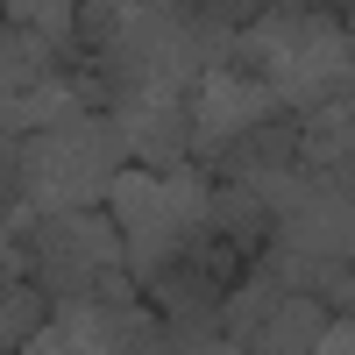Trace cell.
Returning a JSON list of instances; mask_svg holds the SVG:
<instances>
[{
	"instance_id": "cell-14",
	"label": "cell",
	"mask_w": 355,
	"mask_h": 355,
	"mask_svg": "<svg viewBox=\"0 0 355 355\" xmlns=\"http://www.w3.org/2000/svg\"><path fill=\"white\" fill-rule=\"evenodd\" d=\"M43 320H50L43 291H36V284H8V291H0V355H8V348H21L28 334L43 327Z\"/></svg>"
},
{
	"instance_id": "cell-11",
	"label": "cell",
	"mask_w": 355,
	"mask_h": 355,
	"mask_svg": "<svg viewBox=\"0 0 355 355\" xmlns=\"http://www.w3.org/2000/svg\"><path fill=\"white\" fill-rule=\"evenodd\" d=\"M43 78H50V43H36L15 21H0V100H21Z\"/></svg>"
},
{
	"instance_id": "cell-9",
	"label": "cell",
	"mask_w": 355,
	"mask_h": 355,
	"mask_svg": "<svg viewBox=\"0 0 355 355\" xmlns=\"http://www.w3.org/2000/svg\"><path fill=\"white\" fill-rule=\"evenodd\" d=\"M277 299H284V284H277V263L263 256V263H256V270H249L242 284H234V291H220V334H227L234 348H249V341H256V327L277 313Z\"/></svg>"
},
{
	"instance_id": "cell-7",
	"label": "cell",
	"mask_w": 355,
	"mask_h": 355,
	"mask_svg": "<svg viewBox=\"0 0 355 355\" xmlns=\"http://www.w3.org/2000/svg\"><path fill=\"white\" fill-rule=\"evenodd\" d=\"M157 313L142 306H100V299H78V306H57L36 334H28L15 355H121Z\"/></svg>"
},
{
	"instance_id": "cell-8",
	"label": "cell",
	"mask_w": 355,
	"mask_h": 355,
	"mask_svg": "<svg viewBox=\"0 0 355 355\" xmlns=\"http://www.w3.org/2000/svg\"><path fill=\"white\" fill-rule=\"evenodd\" d=\"M270 256L277 263H348V242H355V199L341 185H320L306 192L291 214L270 220Z\"/></svg>"
},
{
	"instance_id": "cell-16",
	"label": "cell",
	"mask_w": 355,
	"mask_h": 355,
	"mask_svg": "<svg viewBox=\"0 0 355 355\" xmlns=\"http://www.w3.org/2000/svg\"><path fill=\"white\" fill-rule=\"evenodd\" d=\"M21 277V256H15V242H8V227H0V291H8Z\"/></svg>"
},
{
	"instance_id": "cell-13",
	"label": "cell",
	"mask_w": 355,
	"mask_h": 355,
	"mask_svg": "<svg viewBox=\"0 0 355 355\" xmlns=\"http://www.w3.org/2000/svg\"><path fill=\"white\" fill-rule=\"evenodd\" d=\"M8 21L15 28H28L36 43H78V8H64V0H15L8 8Z\"/></svg>"
},
{
	"instance_id": "cell-5",
	"label": "cell",
	"mask_w": 355,
	"mask_h": 355,
	"mask_svg": "<svg viewBox=\"0 0 355 355\" xmlns=\"http://www.w3.org/2000/svg\"><path fill=\"white\" fill-rule=\"evenodd\" d=\"M107 121L121 135V157L128 171H178L192 164V100L185 93H150V85H128V93L107 100Z\"/></svg>"
},
{
	"instance_id": "cell-1",
	"label": "cell",
	"mask_w": 355,
	"mask_h": 355,
	"mask_svg": "<svg viewBox=\"0 0 355 355\" xmlns=\"http://www.w3.org/2000/svg\"><path fill=\"white\" fill-rule=\"evenodd\" d=\"M8 242L21 256V270L36 277V291L50 306H78V299H100V306H142L135 284L121 270V234L100 214H21L8 206Z\"/></svg>"
},
{
	"instance_id": "cell-4",
	"label": "cell",
	"mask_w": 355,
	"mask_h": 355,
	"mask_svg": "<svg viewBox=\"0 0 355 355\" xmlns=\"http://www.w3.org/2000/svg\"><path fill=\"white\" fill-rule=\"evenodd\" d=\"M114 171H128L114 121L107 114H78V121H64V128L21 135L15 206L21 214H93V206H107Z\"/></svg>"
},
{
	"instance_id": "cell-10",
	"label": "cell",
	"mask_w": 355,
	"mask_h": 355,
	"mask_svg": "<svg viewBox=\"0 0 355 355\" xmlns=\"http://www.w3.org/2000/svg\"><path fill=\"white\" fill-rule=\"evenodd\" d=\"M320 334H327V306H313V299H277V313L256 327L249 355H313Z\"/></svg>"
},
{
	"instance_id": "cell-3",
	"label": "cell",
	"mask_w": 355,
	"mask_h": 355,
	"mask_svg": "<svg viewBox=\"0 0 355 355\" xmlns=\"http://www.w3.org/2000/svg\"><path fill=\"white\" fill-rule=\"evenodd\" d=\"M206 171L199 164H178L164 178L150 171H114L107 185V214H114V234H121V270L135 291H150L178 256L192 249V234L206 227Z\"/></svg>"
},
{
	"instance_id": "cell-17",
	"label": "cell",
	"mask_w": 355,
	"mask_h": 355,
	"mask_svg": "<svg viewBox=\"0 0 355 355\" xmlns=\"http://www.w3.org/2000/svg\"><path fill=\"white\" fill-rule=\"evenodd\" d=\"M8 142H21V114H15V100H0V150Z\"/></svg>"
},
{
	"instance_id": "cell-2",
	"label": "cell",
	"mask_w": 355,
	"mask_h": 355,
	"mask_svg": "<svg viewBox=\"0 0 355 355\" xmlns=\"http://www.w3.org/2000/svg\"><path fill=\"white\" fill-rule=\"evenodd\" d=\"M234 57L256 64V78L270 85L277 114H313L327 100H348V71H355L348 28L320 21L306 8H263L234 36Z\"/></svg>"
},
{
	"instance_id": "cell-6",
	"label": "cell",
	"mask_w": 355,
	"mask_h": 355,
	"mask_svg": "<svg viewBox=\"0 0 355 355\" xmlns=\"http://www.w3.org/2000/svg\"><path fill=\"white\" fill-rule=\"evenodd\" d=\"M284 121L270 85L249 78V71H206L192 85V164H220L234 142H242L249 128H270Z\"/></svg>"
},
{
	"instance_id": "cell-12",
	"label": "cell",
	"mask_w": 355,
	"mask_h": 355,
	"mask_svg": "<svg viewBox=\"0 0 355 355\" xmlns=\"http://www.w3.org/2000/svg\"><path fill=\"white\" fill-rule=\"evenodd\" d=\"M206 227H214L220 242L234 249V242H256V234L270 227V214H263L242 185H220V192H206Z\"/></svg>"
},
{
	"instance_id": "cell-15",
	"label": "cell",
	"mask_w": 355,
	"mask_h": 355,
	"mask_svg": "<svg viewBox=\"0 0 355 355\" xmlns=\"http://www.w3.org/2000/svg\"><path fill=\"white\" fill-rule=\"evenodd\" d=\"M313 355H355V327H348V313H334V320H327V334L313 341Z\"/></svg>"
}]
</instances>
